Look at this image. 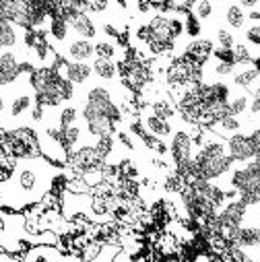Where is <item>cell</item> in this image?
Here are the masks:
<instances>
[{
	"label": "cell",
	"mask_w": 260,
	"mask_h": 262,
	"mask_svg": "<svg viewBox=\"0 0 260 262\" xmlns=\"http://www.w3.org/2000/svg\"><path fill=\"white\" fill-rule=\"evenodd\" d=\"M23 62H29L27 50L23 46L17 50H7L0 54V87H9L21 77Z\"/></svg>",
	"instance_id": "1"
},
{
	"label": "cell",
	"mask_w": 260,
	"mask_h": 262,
	"mask_svg": "<svg viewBox=\"0 0 260 262\" xmlns=\"http://www.w3.org/2000/svg\"><path fill=\"white\" fill-rule=\"evenodd\" d=\"M105 163V159L95 151V147L91 143H81L79 147H75L73 151H69V161L67 165L75 169V173H83L89 169H101Z\"/></svg>",
	"instance_id": "2"
},
{
	"label": "cell",
	"mask_w": 260,
	"mask_h": 262,
	"mask_svg": "<svg viewBox=\"0 0 260 262\" xmlns=\"http://www.w3.org/2000/svg\"><path fill=\"white\" fill-rule=\"evenodd\" d=\"M169 159H171V165L174 169L182 163H188L192 161L194 157V141L190 139L188 130L186 128H176L171 137H169Z\"/></svg>",
	"instance_id": "3"
},
{
	"label": "cell",
	"mask_w": 260,
	"mask_h": 262,
	"mask_svg": "<svg viewBox=\"0 0 260 262\" xmlns=\"http://www.w3.org/2000/svg\"><path fill=\"white\" fill-rule=\"evenodd\" d=\"M139 122L143 124V128L147 130L149 135H153V137H157V139H163V141H167V139L171 137V133H174L171 120H165V118L157 116V114L151 110L149 103H145V105L139 107Z\"/></svg>",
	"instance_id": "4"
},
{
	"label": "cell",
	"mask_w": 260,
	"mask_h": 262,
	"mask_svg": "<svg viewBox=\"0 0 260 262\" xmlns=\"http://www.w3.org/2000/svg\"><path fill=\"white\" fill-rule=\"evenodd\" d=\"M58 54L64 56L67 60H75V62H93L95 60V41L75 35L58 50Z\"/></svg>",
	"instance_id": "5"
},
{
	"label": "cell",
	"mask_w": 260,
	"mask_h": 262,
	"mask_svg": "<svg viewBox=\"0 0 260 262\" xmlns=\"http://www.w3.org/2000/svg\"><path fill=\"white\" fill-rule=\"evenodd\" d=\"M213 50H215V43H213V39H209V37H194V39H188L186 41V46H184V50L180 52V54H184V56H188L192 62H197L199 67H205V64L211 60V56H213ZM178 54V56H180Z\"/></svg>",
	"instance_id": "6"
},
{
	"label": "cell",
	"mask_w": 260,
	"mask_h": 262,
	"mask_svg": "<svg viewBox=\"0 0 260 262\" xmlns=\"http://www.w3.org/2000/svg\"><path fill=\"white\" fill-rule=\"evenodd\" d=\"M225 143H227V153L235 163H246L254 159V145L248 135L233 133L225 139Z\"/></svg>",
	"instance_id": "7"
},
{
	"label": "cell",
	"mask_w": 260,
	"mask_h": 262,
	"mask_svg": "<svg viewBox=\"0 0 260 262\" xmlns=\"http://www.w3.org/2000/svg\"><path fill=\"white\" fill-rule=\"evenodd\" d=\"M67 258L75 260L69 252L60 250L58 246H50V244H35V246H31V248L25 252V256H23V260H27V262H41V260H67Z\"/></svg>",
	"instance_id": "8"
},
{
	"label": "cell",
	"mask_w": 260,
	"mask_h": 262,
	"mask_svg": "<svg viewBox=\"0 0 260 262\" xmlns=\"http://www.w3.org/2000/svg\"><path fill=\"white\" fill-rule=\"evenodd\" d=\"M235 246L244 248V250H256L260 248V225L258 223H252V221H244L235 233V239H233Z\"/></svg>",
	"instance_id": "9"
},
{
	"label": "cell",
	"mask_w": 260,
	"mask_h": 262,
	"mask_svg": "<svg viewBox=\"0 0 260 262\" xmlns=\"http://www.w3.org/2000/svg\"><path fill=\"white\" fill-rule=\"evenodd\" d=\"M69 25H71L73 35L83 37V39H97L99 27L95 25V21L91 19L89 13H77V15L69 21Z\"/></svg>",
	"instance_id": "10"
},
{
	"label": "cell",
	"mask_w": 260,
	"mask_h": 262,
	"mask_svg": "<svg viewBox=\"0 0 260 262\" xmlns=\"http://www.w3.org/2000/svg\"><path fill=\"white\" fill-rule=\"evenodd\" d=\"M21 35L23 29L13 25L7 19H0V54L7 50H17L21 48Z\"/></svg>",
	"instance_id": "11"
},
{
	"label": "cell",
	"mask_w": 260,
	"mask_h": 262,
	"mask_svg": "<svg viewBox=\"0 0 260 262\" xmlns=\"http://www.w3.org/2000/svg\"><path fill=\"white\" fill-rule=\"evenodd\" d=\"M258 79H260V75H258V71L252 67V64H244V67H237L235 64V73L231 75V81H233L235 89L252 91L254 85L258 83Z\"/></svg>",
	"instance_id": "12"
},
{
	"label": "cell",
	"mask_w": 260,
	"mask_h": 262,
	"mask_svg": "<svg viewBox=\"0 0 260 262\" xmlns=\"http://www.w3.org/2000/svg\"><path fill=\"white\" fill-rule=\"evenodd\" d=\"M93 77V67L91 62H75V60H69L67 64V79L71 83H75L77 87L81 85H87L89 79Z\"/></svg>",
	"instance_id": "13"
},
{
	"label": "cell",
	"mask_w": 260,
	"mask_h": 262,
	"mask_svg": "<svg viewBox=\"0 0 260 262\" xmlns=\"http://www.w3.org/2000/svg\"><path fill=\"white\" fill-rule=\"evenodd\" d=\"M91 67H93V75H95L97 79H101V81L112 83V81L120 79L118 62H116V60H107V58H97V56H95V60L91 62Z\"/></svg>",
	"instance_id": "14"
},
{
	"label": "cell",
	"mask_w": 260,
	"mask_h": 262,
	"mask_svg": "<svg viewBox=\"0 0 260 262\" xmlns=\"http://www.w3.org/2000/svg\"><path fill=\"white\" fill-rule=\"evenodd\" d=\"M223 21L231 27V29H244L246 21H248V13L240 3H227L223 9Z\"/></svg>",
	"instance_id": "15"
},
{
	"label": "cell",
	"mask_w": 260,
	"mask_h": 262,
	"mask_svg": "<svg viewBox=\"0 0 260 262\" xmlns=\"http://www.w3.org/2000/svg\"><path fill=\"white\" fill-rule=\"evenodd\" d=\"M209 130H213L215 135L227 139L229 135L240 133V130H242V120H240V116H231V114H227V116H223L221 120L213 122V124L209 126Z\"/></svg>",
	"instance_id": "16"
},
{
	"label": "cell",
	"mask_w": 260,
	"mask_h": 262,
	"mask_svg": "<svg viewBox=\"0 0 260 262\" xmlns=\"http://www.w3.org/2000/svg\"><path fill=\"white\" fill-rule=\"evenodd\" d=\"M124 50L126 48H122L114 39H97L95 41V56L97 58H107V60H116L118 62V60H122Z\"/></svg>",
	"instance_id": "17"
},
{
	"label": "cell",
	"mask_w": 260,
	"mask_h": 262,
	"mask_svg": "<svg viewBox=\"0 0 260 262\" xmlns=\"http://www.w3.org/2000/svg\"><path fill=\"white\" fill-rule=\"evenodd\" d=\"M250 91H244V89H237V93H231L229 97V114L231 116H244L248 110H250Z\"/></svg>",
	"instance_id": "18"
},
{
	"label": "cell",
	"mask_w": 260,
	"mask_h": 262,
	"mask_svg": "<svg viewBox=\"0 0 260 262\" xmlns=\"http://www.w3.org/2000/svg\"><path fill=\"white\" fill-rule=\"evenodd\" d=\"M190 11L201 19V23H207L217 15V0H197Z\"/></svg>",
	"instance_id": "19"
},
{
	"label": "cell",
	"mask_w": 260,
	"mask_h": 262,
	"mask_svg": "<svg viewBox=\"0 0 260 262\" xmlns=\"http://www.w3.org/2000/svg\"><path fill=\"white\" fill-rule=\"evenodd\" d=\"M184 33H186L188 39H194V37L203 35V23H201V19L194 15L192 11L184 13Z\"/></svg>",
	"instance_id": "20"
},
{
	"label": "cell",
	"mask_w": 260,
	"mask_h": 262,
	"mask_svg": "<svg viewBox=\"0 0 260 262\" xmlns=\"http://www.w3.org/2000/svg\"><path fill=\"white\" fill-rule=\"evenodd\" d=\"M233 56H235V64L237 67H244V64H252V48L246 41H235L233 46Z\"/></svg>",
	"instance_id": "21"
},
{
	"label": "cell",
	"mask_w": 260,
	"mask_h": 262,
	"mask_svg": "<svg viewBox=\"0 0 260 262\" xmlns=\"http://www.w3.org/2000/svg\"><path fill=\"white\" fill-rule=\"evenodd\" d=\"M67 190L71 192V194H91V186L83 180V176H73V178H69L67 180Z\"/></svg>",
	"instance_id": "22"
},
{
	"label": "cell",
	"mask_w": 260,
	"mask_h": 262,
	"mask_svg": "<svg viewBox=\"0 0 260 262\" xmlns=\"http://www.w3.org/2000/svg\"><path fill=\"white\" fill-rule=\"evenodd\" d=\"M215 41H217L219 48H233V46H235V35H233L229 29L219 27V29L215 31Z\"/></svg>",
	"instance_id": "23"
},
{
	"label": "cell",
	"mask_w": 260,
	"mask_h": 262,
	"mask_svg": "<svg viewBox=\"0 0 260 262\" xmlns=\"http://www.w3.org/2000/svg\"><path fill=\"white\" fill-rule=\"evenodd\" d=\"M244 39L248 46L252 48H258L260 50V23H254V25H248L246 31H244Z\"/></svg>",
	"instance_id": "24"
},
{
	"label": "cell",
	"mask_w": 260,
	"mask_h": 262,
	"mask_svg": "<svg viewBox=\"0 0 260 262\" xmlns=\"http://www.w3.org/2000/svg\"><path fill=\"white\" fill-rule=\"evenodd\" d=\"M250 95H252V99H250V116L256 120V122H260V85H256L252 91H250Z\"/></svg>",
	"instance_id": "25"
},
{
	"label": "cell",
	"mask_w": 260,
	"mask_h": 262,
	"mask_svg": "<svg viewBox=\"0 0 260 262\" xmlns=\"http://www.w3.org/2000/svg\"><path fill=\"white\" fill-rule=\"evenodd\" d=\"M213 60H217V62H229V64H235V56H233V48H219V46H215V50H213V56H211Z\"/></svg>",
	"instance_id": "26"
},
{
	"label": "cell",
	"mask_w": 260,
	"mask_h": 262,
	"mask_svg": "<svg viewBox=\"0 0 260 262\" xmlns=\"http://www.w3.org/2000/svg\"><path fill=\"white\" fill-rule=\"evenodd\" d=\"M5 112H7V89L0 87V116L5 120Z\"/></svg>",
	"instance_id": "27"
},
{
	"label": "cell",
	"mask_w": 260,
	"mask_h": 262,
	"mask_svg": "<svg viewBox=\"0 0 260 262\" xmlns=\"http://www.w3.org/2000/svg\"><path fill=\"white\" fill-rule=\"evenodd\" d=\"M252 67L258 71V75H260V50L254 54V58H252Z\"/></svg>",
	"instance_id": "28"
},
{
	"label": "cell",
	"mask_w": 260,
	"mask_h": 262,
	"mask_svg": "<svg viewBox=\"0 0 260 262\" xmlns=\"http://www.w3.org/2000/svg\"><path fill=\"white\" fill-rule=\"evenodd\" d=\"M254 161H256V163H260V147H256V149H254Z\"/></svg>",
	"instance_id": "29"
},
{
	"label": "cell",
	"mask_w": 260,
	"mask_h": 262,
	"mask_svg": "<svg viewBox=\"0 0 260 262\" xmlns=\"http://www.w3.org/2000/svg\"><path fill=\"white\" fill-rule=\"evenodd\" d=\"M256 213H258V215H256V223H258V225H260V209H258V211H256Z\"/></svg>",
	"instance_id": "30"
}]
</instances>
